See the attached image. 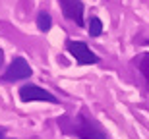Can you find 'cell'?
Listing matches in <instances>:
<instances>
[{
    "instance_id": "obj_1",
    "label": "cell",
    "mask_w": 149,
    "mask_h": 139,
    "mask_svg": "<svg viewBox=\"0 0 149 139\" xmlns=\"http://www.w3.org/2000/svg\"><path fill=\"white\" fill-rule=\"evenodd\" d=\"M62 126H64V129L68 133L76 135L79 139H107V133L103 131V128L95 120L85 116V114H79L76 118L64 120Z\"/></svg>"
},
{
    "instance_id": "obj_2",
    "label": "cell",
    "mask_w": 149,
    "mask_h": 139,
    "mask_svg": "<svg viewBox=\"0 0 149 139\" xmlns=\"http://www.w3.org/2000/svg\"><path fill=\"white\" fill-rule=\"evenodd\" d=\"M66 50L76 58V62L79 66H89V64H97L99 62V56L91 52L89 46L81 41H66Z\"/></svg>"
},
{
    "instance_id": "obj_3",
    "label": "cell",
    "mask_w": 149,
    "mask_h": 139,
    "mask_svg": "<svg viewBox=\"0 0 149 139\" xmlns=\"http://www.w3.org/2000/svg\"><path fill=\"white\" fill-rule=\"evenodd\" d=\"M31 73H33V70H31V66L27 64V60L22 58V56H17V58H14V60L10 62L8 70H6L4 75H2V81H10V83L22 81V79H27Z\"/></svg>"
},
{
    "instance_id": "obj_4",
    "label": "cell",
    "mask_w": 149,
    "mask_h": 139,
    "mask_svg": "<svg viewBox=\"0 0 149 139\" xmlns=\"http://www.w3.org/2000/svg\"><path fill=\"white\" fill-rule=\"evenodd\" d=\"M19 99L23 102H33V100H45V102H58L52 93L41 89L39 85H23L19 87Z\"/></svg>"
},
{
    "instance_id": "obj_5",
    "label": "cell",
    "mask_w": 149,
    "mask_h": 139,
    "mask_svg": "<svg viewBox=\"0 0 149 139\" xmlns=\"http://www.w3.org/2000/svg\"><path fill=\"white\" fill-rule=\"evenodd\" d=\"M58 4L62 8V14L64 17L72 19L77 27H83V0H58Z\"/></svg>"
},
{
    "instance_id": "obj_6",
    "label": "cell",
    "mask_w": 149,
    "mask_h": 139,
    "mask_svg": "<svg viewBox=\"0 0 149 139\" xmlns=\"http://www.w3.org/2000/svg\"><path fill=\"white\" fill-rule=\"evenodd\" d=\"M50 25H52V17H50L47 12H39V16H37V27H39V31H49Z\"/></svg>"
},
{
    "instance_id": "obj_7",
    "label": "cell",
    "mask_w": 149,
    "mask_h": 139,
    "mask_svg": "<svg viewBox=\"0 0 149 139\" xmlns=\"http://www.w3.org/2000/svg\"><path fill=\"white\" fill-rule=\"evenodd\" d=\"M103 33V23H101L99 17H91L89 19V35L91 37H99Z\"/></svg>"
},
{
    "instance_id": "obj_8",
    "label": "cell",
    "mask_w": 149,
    "mask_h": 139,
    "mask_svg": "<svg viewBox=\"0 0 149 139\" xmlns=\"http://www.w3.org/2000/svg\"><path fill=\"white\" fill-rule=\"evenodd\" d=\"M138 66H139V72L143 73V77L149 81V54H147V52L141 54V58L138 60Z\"/></svg>"
},
{
    "instance_id": "obj_9",
    "label": "cell",
    "mask_w": 149,
    "mask_h": 139,
    "mask_svg": "<svg viewBox=\"0 0 149 139\" xmlns=\"http://www.w3.org/2000/svg\"><path fill=\"white\" fill-rule=\"evenodd\" d=\"M0 139H14V137H8V135L4 133V129H0Z\"/></svg>"
},
{
    "instance_id": "obj_10",
    "label": "cell",
    "mask_w": 149,
    "mask_h": 139,
    "mask_svg": "<svg viewBox=\"0 0 149 139\" xmlns=\"http://www.w3.org/2000/svg\"><path fill=\"white\" fill-rule=\"evenodd\" d=\"M2 62H4V52H2V48H0V66H2Z\"/></svg>"
}]
</instances>
